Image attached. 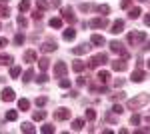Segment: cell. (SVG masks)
Masks as SVG:
<instances>
[{
	"mask_svg": "<svg viewBox=\"0 0 150 134\" xmlns=\"http://www.w3.org/2000/svg\"><path fill=\"white\" fill-rule=\"evenodd\" d=\"M44 104H46V98H44V96L36 98V106H44Z\"/></svg>",
	"mask_w": 150,
	"mask_h": 134,
	"instance_id": "obj_36",
	"label": "cell"
},
{
	"mask_svg": "<svg viewBox=\"0 0 150 134\" xmlns=\"http://www.w3.org/2000/svg\"><path fill=\"white\" fill-rule=\"evenodd\" d=\"M146 122H148V124H150V116H148V118H146Z\"/></svg>",
	"mask_w": 150,
	"mask_h": 134,
	"instance_id": "obj_48",
	"label": "cell"
},
{
	"mask_svg": "<svg viewBox=\"0 0 150 134\" xmlns=\"http://www.w3.org/2000/svg\"><path fill=\"white\" fill-rule=\"evenodd\" d=\"M42 132H44V134H50V132H54V126H42Z\"/></svg>",
	"mask_w": 150,
	"mask_h": 134,
	"instance_id": "obj_37",
	"label": "cell"
},
{
	"mask_svg": "<svg viewBox=\"0 0 150 134\" xmlns=\"http://www.w3.org/2000/svg\"><path fill=\"white\" fill-rule=\"evenodd\" d=\"M130 4H132V0H122V4H120V6H122V8H128Z\"/></svg>",
	"mask_w": 150,
	"mask_h": 134,
	"instance_id": "obj_42",
	"label": "cell"
},
{
	"mask_svg": "<svg viewBox=\"0 0 150 134\" xmlns=\"http://www.w3.org/2000/svg\"><path fill=\"white\" fill-rule=\"evenodd\" d=\"M10 62H12V56H8V54L0 56V64H10Z\"/></svg>",
	"mask_w": 150,
	"mask_h": 134,
	"instance_id": "obj_30",
	"label": "cell"
},
{
	"mask_svg": "<svg viewBox=\"0 0 150 134\" xmlns=\"http://www.w3.org/2000/svg\"><path fill=\"white\" fill-rule=\"evenodd\" d=\"M2 100L4 102H12L14 100V90L12 88H4L2 90Z\"/></svg>",
	"mask_w": 150,
	"mask_h": 134,
	"instance_id": "obj_6",
	"label": "cell"
},
{
	"mask_svg": "<svg viewBox=\"0 0 150 134\" xmlns=\"http://www.w3.org/2000/svg\"><path fill=\"white\" fill-rule=\"evenodd\" d=\"M24 42V34H16V38H14V44H22Z\"/></svg>",
	"mask_w": 150,
	"mask_h": 134,
	"instance_id": "obj_33",
	"label": "cell"
},
{
	"mask_svg": "<svg viewBox=\"0 0 150 134\" xmlns=\"http://www.w3.org/2000/svg\"><path fill=\"white\" fill-rule=\"evenodd\" d=\"M110 78V74H108V72H106V70H100V72H98V80H100V82H106V80Z\"/></svg>",
	"mask_w": 150,
	"mask_h": 134,
	"instance_id": "obj_20",
	"label": "cell"
},
{
	"mask_svg": "<svg viewBox=\"0 0 150 134\" xmlns=\"http://www.w3.org/2000/svg\"><path fill=\"white\" fill-rule=\"evenodd\" d=\"M82 126H84V120H74L72 122V128L74 130H82Z\"/></svg>",
	"mask_w": 150,
	"mask_h": 134,
	"instance_id": "obj_28",
	"label": "cell"
},
{
	"mask_svg": "<svg viewBox=\"0 0 150 134\" xmlns=\"http://www.w3.org/2000/svg\"><path fill=\"white\" fill-rule=\"evenodd\" d=\"M84 52H88V46L86 44H80V46H76V48H72V54H84Z\"/></svg>",
	"mask_w": 150,
	"mask_h": 134,
	"instance_id": "obj_14",
	"label": "cell"
},
{
	"mask_svg": "<svg viewBox=\"0 0 150 134\" xmlns=\"http://www.w3.org/2000/svg\"><path fill=\"white\" fill-rule=\"evenodd\" d=\"M46 6H48V4L44 2V0H38V2H36V8H38L40 12H42V10H46Z\"/></svg>",
	"mask_w": 150,
	"mask_h": 134,
	"instance_id": "obj_29",
	"label": "cell"
},
{
	"mask_svg": "<svg viewBox=\"0 0 150 134\" xmlns=\"http://www.w3.org/2000/svg\"><path fill=\"white\" fill-rule=\"evenodd\" d=\"M50 26H52V28H60V26H62V20H60V18H52V20H50Z\"/></svg>",
	"mask_w": 150,
	"mask_h": 134,
	"instance_id": "obj_27",
	"label": "cell"
},
{
	"mask_svg": "<svg viewBox=\"0 0 150 134\" xmlns=\"http://www.w3.org/2000/svg\"><path fill=\"white\" fill-rule=\"evenodd\" d=\"M56 50V42H44L42 44V52H52Z\"/></svg>",
	"mask_w": 150,
	"mask_h": 134,
	"instance_id": "obj_12",
	"label": "cell"
},
{
	"mask_svg": "<svg viewBox=\"0 0 150 134\" xmlns=\"http://www.w3.org/2000/svg\"><path fill=\"white\" fill-rule=\"evenodd\" d=\"M66 74V64L64 62H56L54 66V76H64Z\"/></svg>",
	"mask_w": 150,
	"mask_h": 134,
	"instance_id": "obj_5",
	"label": "cell"
},
{
	"mask_svg": "<svg viewBox=\"0 0 150 134\" xmlns=\"http://www.w3.org/2000/svg\"><path fill=\"white\" fill-rule=\"evenodd\" d=\"M96 10L100 12V14H108V12H110V6H106V4H100V6H96Z\"/></svg>",
	"mask_w": 150,
	"mask_h": 134,
	"instance_id": "obj_24",
	"label": "cell"
},
{
	"mask_svg": "<svg viewBox=\"0 0 150 134\" xmlns=\"http://www.w3.org/2000/svg\"><path fill=\"white\" fill-rule=\"evenodd\" d=\"M148 68H150V60H148Z\"/></svg>",
	"mask_w": 150,
	"mask_h": 134,
	"instance_id": "obj_50",
	"label": "cell"
},
{
	"mask_svg": "<svg viewBox=\"0 0 150 134\" xmlns=\"http://www.w3.org/2000/svg\"><path fill=\"white\" fill-rule=\"evenodd\" d=\"M46 80H48V76H46V74H40V76H38V82H40V84H44Z\"/></svg>",
	"mask_w": 150,
	"mask_h": 134,
	"instance_id": "obj_40",
	"label": "cell"
},
{
	"mask_svg": "<svg viewBox=\"0 0 150 134\" xmlns=\"http://www.w3.org/2000/svg\"><path fill=\"white\" fill-rule=\"evenodd\" d=\"M18 108H20V110H28V108H30V102L26 100V98H20V100H18Z\"/></svg>",
	"mask_w": 150,
	"mask_h": 134,
	"instance_id": "obj_17",
	"label": "cell"
},
{
	"mask_svg": "<svg viewBox=\"0 0 150 134\" xmlns=\"http://www.w3.org/2000/svg\"><path fill=\"white\" fill-rule=\"evenodd\" d=\"M112 110H114L116 114H122V106H118V104H116V106H114V108H112Z\"/></svg>",
	"mask_w": 150,
	"mask_h": 134,
	"instance_id": "obj_43",
	"label": "cell"
},
{
	"mask_svg": "<svg viewBox=\"0 0 150 134\" xmlns=\"http://www.w3.org/2000/svg\"><path fill=\"white\" fill-rule=\"evenodd\" d=\"M86 118H88V120H94V118H96V112H94L92 108H88V110H86Z\"/></svg>",
	"mask_w": 150,
	"mask_h": 134,
	"instance_id": "obj_31",
	"label": "cell"
},
{
	"mask_svg": "<svg viewBox=\"0 0 150 134\" xmlns=\"http://www.w3.org/2000/svg\"><path fill=\"white\" fill-rule=\"evenodd\" d=\"M144 24H148V26H150V16H146V18H144Z\"/></svg>",
	"mask_w": 150,
	"mask_h": 134,
	"instance_id": "obj_47",
	"label": "cell"
},
{
	"mask_svg": "<svg viewBox=\"0 0 150 134\" xmlns=\"http://www.w3.org/2000/svg\"><path fill=\"white\" fill-rule=\"evenodd\" d=\"M0 2H2V4H4V2H8V0H0Z\"/></svg>",
	"mask_w": 150,
	"mask_h": 134,
	"instance_id": "obj_49",
	"label": "cell"
},
{
	"mask_svg": "<svg viewBox=\"0 0 150 134\" xmlns=\"http://www.w3.org/2000/svg\"><path fill=\"white\" fill-rule=\"evenodd\" d=\"M62 16H64L68 22H74V20H76L74 14H72V8H62Z\"/></svg>",
	"mask_w": 150,
	"mask_h": 134,
	"instance_id": "obj_9",
	"label": "cell"
},
{
	"mask_svg": "<svg viewBox=\"0 0 150 134\" xmlns=\"http://www.w3.org/2000/svg\"><path fill=\"white\" fill-rule=\"evenodd\" d=\"M24 60H26V62H34L36 60V52L34 50H28V52L24 54Z\"/></svg>",
	"mask_w": 150,
	"mask_h": 134,
	"instance_id": "obj_16",
	"label": "cell"
},
{
	"mask_svg": "<svg viewBox=\"0 0 150 134\" xmlns=\"http://www.w3.org/2000/svg\"><path fill=\"white\" fill-rule=\"evenodd\" d=\"M130 122H132V124H140V116H136V114H134V116L130 118Z\"/></svg>",
	"mask_w": 150,
	"mask_h": 134,
	"instance_id": "obj_41",
	"label": "cell"
},
{
	"mask_svg": "<svg viewBox=\"0 0 150 134\" xmlns=\"http://www.w3.org/2000/svg\"><path fill=\"white\" fill-rule=\"evenodd\" d=\"M90 40H92V44H96V46H104V44H106L104 36H100V34H94L92 38H90Z\"/></svg>",
	"mask_w": 150,
	"mask_h": 134,
	"instance_id": "obj_10",
	"label": "cell"
},
{
	"mask_svg": "<svg viewBox=\"0 0 150 134\" xmlns=\"http://www.w3.org/2000/svg\"><path fill=\"white\" fill-rule=\"evenodd\" d=\"M84 66H86V64H84L82 60H74V64H72L74 72H82V70H84Z\"/></svg>",
	"mask_w": 150,
	"mask_h": 134,
	"instance_id": "obj_15",
	"label": "cell"
},
{
	"mask_svg": "<svg viewBox=\"0 0 150 134\" xmlns=\"http://www.w3.org/2000/svg\"><path fill=\"white\" fill-rule=\"evenodd\" d=\"M52 6H54V8H58V6H60V0H52Z\"/></svg>",
	"mask_w": 150,
	"mask_h": 134,
	"instance_id": "obj_46",
	"label": "cell"
},
{
	"mask_svg": "<svg viewBox=\"0 0 150 134\" xmlns=\"http://www.w3.org/2000/svg\"><path fill=\"white\" fill-rule=\"evenodd\" d=\"M122 30H124V22H122V20H116V22H112V30H110L112 34H120Z\"/></svg>",
	"mask_w": 150,
	"mask_h": 134,
	"instance_id": "obj_7",
	"label": "cell"
},
{
	"mask_svg": "<svg viewBox=\"0 0 150 134\" xmlns=\"http://www.w3.org/2000/svg\"><path fill=\"white\" fill-rule=\"evenodd\" d=\"M34 130H36V128L30 122H24L22 124V132H28V134H30V132H34Z\"/></svg>",
	"mask_w": 150,
	"mask_h": 134,
	"instance_id": "obj_22",
	"label": "cell"
},
{
	"mask_svg": "<svg viewBox=\"0 0 150 134\" xmlns=\"http://www.w3.org/2000/svg\"><path fill=\"white\" fill-rule=\"evenodd\" d=\"M18 24H22V26H26L28 22H26V18H22V16H18Z\"/></svg>",
	"mask_w": 150,
	"mask_h": 134,
	"instance_id": "obj_44",
	"label": "cell"
},
{
	"mask_svg": "<svg viewBox=\"0 0 150 134\" xmlns=\"http://www.w3.org/2000/svg\"><path fill=\"white\" fill-rule=\"evenodd\" d=\"M54 118H56V120H66V118H70V110L68 108H58V110L54 112Z\"/></svg>",
	"mask_w": 150,
	"mask_h": 134,
	"instance_id": "obj_3",
	"label": "cell"
},
{
	"mask_svg": "<svg viewBox=\"0 0 150 134\" xmlns=\"http://www.w3.org/2000/svg\"><path fill=\"white\" fill-rule=\"evenodd\" d=\"M38 64H40V68H42V70H46L48 64H50V60H48V58H40V60H38Z\"/></svg>",
	"mask_w": 150,
	"mask_h": 134,
	"instance_id": "obj_25",
	"label": "cell"
},
{
	"mask_svg": "<svg viewBox=\"0 0 150 134\" xmlns=\"http://www.w3.org/2000/svg\"><path fill=\"white\" fill-rule=\"evenodd\" d=\"M112 68L118 70V72H122V70H126V62L124 60H116V62H112Z\"/></svg>",
	"mask_w": 150,
	"mask_h": 134,
	"instance_id": "obj_11",
	"label": "cell"
},
{
	"mask_svg": "<svg viewBox=\"0 0 150 134\" xmlns=\"http://www.w3.org/2000/svg\"><path fill=\"white\" fill-rule=\"evenodd\" d=\"M76 36V30H72V28H68V30H64V40H72Z\"/></svg>",
	"mask_w": 150,
	"mask_h": 134,
	"instance_id": "obj_19",
	"label": "cell"
},
{
	"mask_svg": "<svg viewBox=\"0 0 150 134\" xmlns=\"http://www.w3.org/2000/svg\"><path fill=\"white\" fill-rule=\"evenodd\" d=\"M32 74H34V70H32V68H28V70H26V72H24V82H30V80H32Z\"/></svg>",
	"mask_w": 150,
	"mask_h": 134,
	"instance_id": "obj_23",
	"label": "cell"
},
{
	"mask_svg": "<svg viewBox=\"0 0 150 134\" xmlns=\"http://www.w3.org/2000/svg\"><path fill=\"white\" fill-rule=\"evenodd\" d=\"M28 8H30V2H28V0H22V2L18 4V10L20 12H26Z\"/></svg>",
	"mask_w": 150,
	"mask_h": 134,
	"instance_id": "obj_21",
	"label": "cell"
},
{
	"mask_svg": "<svg viewBox=\"0 0 150 134\" xmlns=\"http://www.w3.org/2000/svg\"><path fill=\"white\" fill-rule=\"evenodd\" d=\"M148 100H150L148 94H140V96H136V98L128 100V108H138V106H142V104H146Z\"/></svg>",
	"mask_w": 150,
	"mask_h": 134,
	"instance_id": "obj_1",
	"label": "cell"
},
{
	"mask_svg": "<svg viewBox=\"0 0 150 134\" xmlns=\"http://www.w3.org/2000/svg\"><path fill=\"white\" fill-rule=\"evenodd\" d=\"M140 2H144V0H140Z\"/></svg>",
	"mask_w": 150,
	"mask_h": 134,
	"instance_id": "obj_51",
	"label": "cell"
},
{
	"mask_svg": "<svg viewBox=\"0 0 150 134\" xmlns=\"http://www.w3.org/2000/svg\"><path fill=\"white\" fill-rule=\"evenodd\" d=\"M6 44H8V40H6V38H0V48H4Z\"/></svg>",
	"mask_w": 150,
	"mask_h": 134,
	"instance_id": "obj_45",
	"label": "cell"
},
{
	"mask_svg": "<svg viewBox=\"0 0 150 134\" xmlns=\"http://www.w3.org/2000/svg\"><path fill=\"white\" fill-rule=\"evenodd\" d=\"M140 12H142V10H140V8H132V10H130V14H128V16H130V18H132V20H134V18H138V16H140Z\"/></svg>",
	"mask_w": 150,
	"mask_h": 134,
	"instance_id": "obj_26",
	"label": "cell"
},
{
	"mask_svg": "<svg viewBox=\"0 0 150 134\" xmlns=\"http://www.w3.org/2000/svg\"><path fill=\"white\" fill-rule=\"evenodd\" d=\"M142 80H144V72H142V70L132 72V82H142Z\"/></svg>",
	"mask_w": 150,
	"mask_h": 134,
	"instance_id": "obj_13",
	"label": "cell"
},
{
	"mask_svg": "<svg viewBox=\"0 0 150 134\" xmlns=\"http://www.w3.org/2000/svg\"><path fill=\"white\" fill-rule=\"evenodd\" d=\"M0 18H8V8L6 6H0Z\"/></svg>",
	"mask_w": 150,
	"mask_h": 134,
	"instance_id": "obj_32",
	"label": "cell"
},
{
	"mask_svg": "<svg viewBox=\"0 0 150 134\" xmlns=\"http://www.w3.org/2000/svg\"><path fill=\"white\" fill-rule=\"evenodd\" d=\"M60 86H62V88H68V86H70V80L62 78V80H60Z\"/></svg>",
	"mask_w": 150,
	"mask_h": 134,
	"instance_id": "obj_38",
	"label": "cell"
},
{
	"mask_svg": "<svg viewBox=\"0 0 150 134\" xmlns=\"http://www.w3.org/2000/svg\"><path fill=\"white\" fill-rule=\"evenodd\" d=\"M90 26H92V28H104V26H108V20H104V18H96V20L90 22Z\"/></svg>",
	"mask_w": 150,
	"mask_h": 134,
	"instance_id": "obj_8",
	"label": "cell"
},
{
	"mask_svg": "<svg viewBox=\"0 0 150 134\" xmlns=\"http://www.w3.org/2000/svg\"><path fill=\"white\" fill-rule=\"evenodd\" d=\"M44 116H46L44 112H34V116H32V118H34V120H44Z\"/></svg>",
	"mask_w": 150,
	"mask_h": 134,
	"instance_id": "obj_34",
	"label": "cell"
},
{
	"mask_svg": "<svg viewBox=\"0 0 150 134\" xmlns=\"http://www.w3.org/2000/svg\"><path fill=\"white\" fill-rule=\"evenodd\" d=\"M18 74H20V68H18V66H14V68L10 70V76H12V78H16Z\"/></svg>",
	"mask_w": 150,
	"mask_h": 134,
	"instance_id": "obj_35",
	"label": "cell"
},
{
	"mask_svg": "<svg viewBox=\"0 0 150 134\" xmlns=\"http://www.w3.org/2000/svg\"><path fill=\"white\" fill-rule=\"evenodd\" d=\"M106 62V54H96V56H92V60H90V66H100V64H104Z\"/></svg>",
	"mask_w": 150,
	"mask_h": 134,
	"instance_id": "obj_4",
	"label": "cell"
},
{
	"mask_svg": "<svg viewBox=\"0 0 150 134\" xmlns=\"http://www.w3.org/2000/svg\"><path fill=\"white\" fill-rule=\"evenodd\" d=\"M146 38V34L144 32H138V34H128V42L130 44H138V42H142Z\"/></svg>",
	"mask_w": 150,
	"mask_h": 134,
	"instance_id": "obj_2",
	"label": "cell"
},
{
	"mask_svg": "<svg viewBox=\"0 0 150 134\" xmlns=\"http://www.w3.org/2000/svg\"><path fill=\"white\" fill-rule=\"evenodd\" d=\"M16 118H18V112H16V110H8V112H6V120H10V122H14Z\"/></svg>",
	"mask_w": 150,
	"mask_h": 134,
	"instance_id": "obj_18",
	"label": "cell"
},
{
	"mask_svg": "<svg viewBox=\"0 0 150 134\" xmlns=\"http://www.w3.org/2000/svg\"><path fill=\"white\" fill-rule=\"evenodd\" d=\"M78 8H80L82 12H88V10H90V8H92V6H90V4H80Z\"/></svg>",
	"mask_w": 150,
	"mask_h": 134,
	"instance_id": "obj_39",
	"label": "cell"
}]
</instances>
